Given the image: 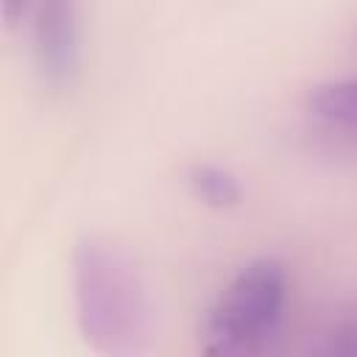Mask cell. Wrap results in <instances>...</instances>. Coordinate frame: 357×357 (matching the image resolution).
Instances as JSON below:
<instances>
[{
	"label": "cell",
	"instance_id": "3",
	"mask_svg": "<svg viewBox=\"0 0 357 357\" xmlns=\"http://www.w3.org/2000/svg\"><path fill=\"white\" fill-rule=\"evenodd\" d=\"M31 53L36 73L50 86H70L81 70V6L78 0H33Z\"/></svg>",
	"mask_w": 357,
	"mask_h": 357
},
{
	"label": "cell",
	"instance_id": "4",
	"mask_svg": "<svg viewBox=\"0 0 357 357\" xmlns=\"http://www.w3.org/2000/svg\"><path fill=\"white\" fill-rule=\"evenodd\" d=\"M304 103L318 123L357 134V75L318 81L310 86Z\"/></svg>",
	"mask_w": 357,
	"mask_h": 357
},
{
	"label": "cell",
	"instance_id": "7",
	"mask_svg": "<svg viewBox=\"0 0 357 357\" xmlns=\"http://www.w3.org/2000/svg\"><path fill=\"white\" fill-rule=\"evenodd\" d=\"M31 6H33V0H0V8H3V20H6V25L11 28V25H17L28 11H31Z\"/></svg>",
	"mask_w": 357,
	"mask_h": 357
},
{
	"label": "cell",
	"instance_id": "2",
	"mask_svg": "<svg viewBox=\"0 0 357 357\" xmlns=\"http://www.w3.org/2000/svg\"><path fill=\"white\" fill-rule=\"evenodd\" d=\"M290 301V273L276 257L248 259L206 310L201 349L218 357H243L271 349Z\"/></svg>",
	"mask_w": 357,
	"mask_h": 357
},
{
	"label": "cell",
	"instance_id": "1",
	"mask_svg": "<svg viewBox=\"0 0 357 357\" xmlns=\"http://www.w3.org/2000/svg\"><path fill=\"white\" fill-rule=\"evenodd\" d=\"M75 324L100 354H139L151 346L153 310L134 262L109 240L84 234L70 254Z\"/></svg>",
	"mask_w": 357,
	"mask_h": 357
},
{
	"label": "cell",
	"instance_id": "5",
	"mask_svg": "<svg viewBox=\"0 0 357 357\" xmlns=\"http://www.w3.org/2000/svg\"><path fill=\"white\" fill-rule=\"evenodd\" d=\"M184 181L190 192L212 209H231L243 201V184L237 173L220 162H212V159L192 162L184 173Z\"/></svg>",
	"mask_w": 357,
	"mask_h": 357
},
{
	"label": "cell",
	"instance_id": "6",
	"mask_svg": "<svg viewBox=\"0 0 357 357\" xmlns=\"http://www.w3.org/2000/svg\"><path fill=\"white\" fill-rule=\"evenodd\" d=\"M310 351L315 354H337V357H357V307L340 312L332 318L310 343Z\"/></svg>",
	"mask_w": 357,
	"mask_h": 357
}]
</instances>
